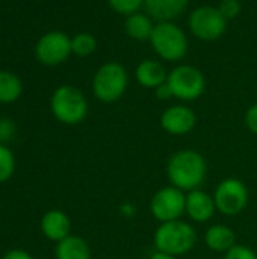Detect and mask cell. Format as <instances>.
<instances>
[{
    "mask_svg": "<svg viewBox=\"0 0 257 259\" xmlns=\"http://www.w3.org/2000/svg\"><path fill=\"white\" fill-rule=\"evenodd\" d=\"M208 175L204 156L192 149H183L173 153L167 162V178L170 184L185 193L198 190Z\"/></svg>",
    "mask_w": 257,
    "mask_h": 259,
    "instance_id": "obj_1",
    "label": "cell"
},
{
    "mask_svg": "<svg viewBox=\"0 0 257 259\" xmlns=\"http://www.w3.org/2000/svg\"><path fill=\"white\" fill-rule=\"evenodd\" d=\"M195 244H197V232L191 223H186L183 220L161 223L153 235L155 250L177 258L189 253L195 247Z\"/></svg>",
    "mask_w": 257,
    "mask_h": 259,
    "instance_id": "obj_2",
    "label": "cell"
},
{
    "mask_svg": "<svg viewBox=\"0 0 257 259\" xmlns=\"http://www.w3.org/2000/svg\"><path fill=\"white\" fill-rule=\"evenodd\" d=\"M148 42L158 58L167 62H179L186 56L189 47L185 30L174 21L156 23Z\"/></svg>",
    "mask_w": 257,
    "mask_h": 259,
    "instance_id": "obj_3",
    "label": "cell"
},
{
    "mask_svg": "<svg viewBox=\"0 0 257 259\" xmlns=\"http://www.w3.org/2000/svg\"><path fill=\"white\" fill-rule=\"evenodd\" d=\"M92 94L101 103H115L127 91L129 74L124 65L111 61L97 68L92 77Z\"/></svg>",
    "mask_w": 257,
    "mask_h": 259,
    "instance_id": "obj_4",
    "label": "cell"
},
{
    "mask_svg": "<svg viewBox=\"0 0 257 259\" xmlns=\"http://www.w3.org/2000/svg\"><path fill=\"white\" fill-rule=\"evenodd\" d=\"M50 109L59 123L74 126L85 120L88 114V100L79 88L61 85L52 94Z\"/></svg>",
    "mask_w": 257,
    "mask_h": 259,
    "instance_id": "obj_5",
    "label": "cell"
},
{
    "mask_svg": "<svg viewBox=\"0 0 257 259\" xmlns=\"http://www.w3.org/2000/svg\"><path fill=\"white\" fill-rule=\"evenodd\" d=\"M167 83L170 85L174 99L182 102L197 100L206 90V77L203 71L189 64H180L168 71Z\"/></svg>",
    "mask_w": 257,
    "mask_h": 259,
    "instance_id": "obj_6",
    "label": "cell"
},
{
    "mask_svg": "<svg viewBox=\"0 0 257 259\" xmlns=\"http://www.w3.org/2000/svg\"><path fill=\"white\" fill-rule=\"evenodd\" d=\"M229 21L221 15L217 6L201 5L188 15V27L191 35L200 41H217L227 30Z\"/></svg>",
    "mask_w": 257,
    "mask_h": 259,
    "instance_id": "obj_7",
    "label": "cell"
},
{
    "mask_svg": "<svg viewBox=\"0 0 257 259\" xmlns=\"http://www.w3.org/2000/svg\"><path fill=\"white\" fill-rule=\"evenodd\" d=\"M212 196L217 205V211L226 217H235L244 212L250 199L247 185L238 178L223 179L217 185Z\"/></svg>",
    "mask_w": 257,
    "mask_h": 259,
    "instance_id": "obj_8",
    "label": "cell"
},
{
    "mask_svg": "<svg viewBox=\"0 0 257 259\" xmlns=\"http://www.w3.org/2000/svg\"><path fill=\"white\" fill-rule=\"evenodd\" d=\"M186 193L170 185L158 190L150 200V212L159 223L180 220L185 214Z\"/></svg>",
    "mask_w": 257,
    "mask_h": 259,
    "instance_id": "obj_9",
    "label": "cell"
},
{
    "mask_svg": "<svg viewBox=\"0 0 257 259\" xmlns=\"http://www.w3.org/2000/svg\"><path fill=\"white\" fill-rule=\"evenodd\" d=\"M70 55L71 38L61 30H52L44 33L35 46L36 59L47 67H55L65 62Z\"/></svg>",
    "mask_w": 257,
    "mask_h": 259,
    "instance_id": "obj_10",
    "label": "cell"
},
{
    "mask_svg": "<svg viewBox=\"0 0 257 259\" xmlns=\"http://www.w3.org/2000/svg\"><path fill=\"white\" fill-rule=\"evenodd\" d=\"M161 127L170 135H186L197 124V115L186 105H173L167 108L159 118Z\"/></svg>",
    "mask_w": 257,
    "mask_h": 259,
    "instance_id": "obj_11",
    "label": "cell"
},
{
    "mask_svg": "<svg viewBox=\"0 0 257 259\" xmlns=\"http://www.w3.org/2000/svg\"><path fill=\"white\" fill-rule=\"evenodd\" d=\"M217 212L214 196L203 191L201 188L186 193L185 214L195 223H208Z\"/></svg>",
    "mask_w": 257,
    "mask_h": 259,
    "instance_id": "obj_12",
    "label": "cell"
},
{
    "mask_svg": "<svg viewBox=\"0 0 257 259\" xmlns=\"http://www.w3.org/2000/svg\"><path fill=\"white\" fill-rule=\"evenodd\" d=\"M41 232L50 241L59 243L71 235L70 217L61 209H50L41 219Z\"/></svg>",
    "mask_w": 257,
    "mask_h": 259,
    "instance_id": "obj_13",
    "label": "cell"
},
{
    "mask_svg": "<svg viewBox=\"0 0 257 259\" xmlns=\"http://www.w3.org/2000/svg\"><path fill=\"white\" fill-rule=\"evenodd\" d=\"M189 6V0H144L145 12L156 21H174Z\"/></svg>",
    "mask_w": 257,
    "mask_h": 259,
    "instance_id": "obj_14",
    "label": "cell"
},
{
    "mask_svg": "<svg viewBox=\"0 0 257 259\" xmlns=\"http://www.w3.org/2000/svg\"><path fill=\"white\" fill-rule=\"evenodd\" d=\"M136 82L147 90H156L167 82L168 71L158 59H142L135 68Z\"/></svg>",
    "mask_w": 257,
    "mask_h": 259,
    "instance_id": "obj_15",
    "label": "cell"
},
{
    "mask_svg": "<svg viewBox=\"0 0 257 259\" xmlns=\"http://www.w3.org/2000/svg\"><path fill=\"white\" fill-rule=\"evenodd\" d=\"M156 21L147 12H135L126 17L124 20V32L133 41H150Z\"/></svg>",
    "mask_w": 257,
    "mask_h": 259,
    "instance_id": "obj_16",
    "label": "cell"
},
{
    "mask_svg": "<svg viewBox=\"0 0 257 259\" xmlns=\"http://www.w3.org/2000/svg\"><path fill=\"white\" fill-rule=\"evenodd\" d=\"M204 243L209 250L215 253H227L236 246V234L226 225H214L204 234Z\"/></svg>",
    "mask_w": 257,
    "mask_h": 259,
    "instance_id": "obj_17",
    "label": "cell"
},
{
    "mask_svg": "<svg viewBox=\"0 0 257 259\" xmlns=\"http://www.w3.org/2000/svg\"><path fill=\"white\" fill-rule=\"evenodd\" d=\"M55 256L56 259H91V249L83 238L68 235L62 241L56 243Z\"/></svg>",
    "mask_w": 257,
    "mask_h": 259,
    "instance_id": "obj_18",
    "label": "cell"
},
{
    "mask_svg": "<svg viewBox=\"0 0 257 259\" xmlns=\"http://www.w3.org/2000/svg\"><path fill=\"white\" fill-rule=\"evenodd\" d=\"M23 93L21 79L8 70H0V103H14Z\"/></svg>",
    "mask_w": 257,
    "mask_h": 259,
    "instance_id": "obj_19",
    "label": "cell"
},
{
    "mask_svg": "<svg viewBox=\"0 0 257 259\" xmlns=\"http://www.w3.org/2000/svg\"><path fill=\"white\" fill-rule=\"evenodd\" d=\"M97 38L89 32H79L71 38V53L80 58L91 56L97 50Z\"/></svg>",
    "mask_w": 257,
    "mask_h": 259,
    "instance_id": "obj_20",
    "label": "cell"
},
{
    "mask_svg": "<svg viewBox=\"0 0 257 259\" xmlns=\"http://www.w3.org/2000/svg\"><path fill=\"white\" fill-rule=\"evenodd\" d=\"M15 170V158L14 153L8 149V146L0 144V184L11 179Z\"/></svg>",
    "mask_w": 257,
    "mask_h": 259,
    "instance_id": "obj_21",
    "label": "cell"
},
{
    "mask_svg": "<svg viewBox=\"0 0 257 259\" xmlns=\"http://www.w3.org/2000/svg\"><path fill=\"white\" fill-rule=\"evenodd\" d=\"M108 5L117 14L127 17L141 11V8H144V0H108Z\"/></svg>",
    "mask_w": 257,
    "mask_h": 259,
    "instance_id": "obj_22",
    "label": "cell"
},
{
    "mask_svg": "<svg viewBox=\"0 0 257 259\" xmlns=\"http://www.w3.org/2000/svg\"><path fill=\"white\" fill-rule=\"evenodd\" d=\"M217 8H218V11L221 12V15L227 21L235 20L242 12V3H241V0H221Z\"/></svg>",
    "mask_w": 257,
    "mask_h": 259,
    "instance_id": "obj_23",
    "label": "cell"
},
{
    "mask_svg": "<svg viewBox=\"0 0 257 259\" xmlns=\"http://www.w3.org/2000/svg\"><path fill=\"white\" fill-rule=\"evenodd\" d=\"M223 259H257V253L248 246L236 244L227 253H224Z\"/></svg>",
    "mask_w": 257,
    "mask_h": 259,
    "instance_id": "obj_24",
    "label": "cell"
},
{
    "mask_svg": "<svg viewBox=\"0 0 257 259\" xmlns=\"http://www.w3.org/2000/svg\"><path fill=\"white\" fill-rule=\"evenodd\" d=\"M15 123L11 118H0V144L11 141L15 135Z\"/></svg>",
    "mask_w": 257,
    "mask_h": 259,
    "instance_id": "obj_25",
    "label": "cell"
},
{
    "mask_svg": "<svg viewBox=\"0 0 257 259\" xmlns=\"http://www.w3.org/2000/svg\"><path fill=\"white\" fill-rule=\"evenodd\" d=\"M244 121H245L247 129H248L251 134L257 135V103L251 105V106L247 109L245 117H244Z\"/></svg>",
    "mask_w": 257,
    "mask_h": 259,
    "instance_id": "obj_26",
    "label": "cell"
},
{
    "mask_svg": "<svg viewBox=\"0 0 257 259\" xmlns=\"http://www.w3.org/2000/svg\"><path fill=\"white\" fill-rule=\"evenodd\" d=\"M155 91V96H156V99L158 100H162V102H167V100H170V99H173L174 96H173V91H171V88H170V85L165 82V83H162V85H159L156 90H153Z\"/></svg>",
    "mask_w": 257,
    "mask_h": 259,
    "instance_id": "obj_27",
    "label": "cell"
},
{
    "mask_svg": "<svg viewBox=\"0 0 257 259\" xmlns=\"http://www.w3.org/2000/svg\"><path fill=\"white\" fill-rule=\"evenodd\" d=\"M2 259H33L30 253H27L26 250L21 249H12L8 253H5V256Z\"/></svg>",
    "mask_w": 257,
    "mask_h": 259,
    "instance_id": "obj_28",
    "label": "cell"
},
{
    "mask_svg": "<svg viewBox=\"0 0 257 259\" xmlns=\"http://www.w3.org/2000/svg\"><path fill=\"white\" fill-rule=\"evenodd\" d=\"M148 259H177V256H173V255H168V253H164V252H158L155 250L151 253V256Z\"/></svg>",
    "mask_w": 257,
    "mask_h": 259,
    "instance_id": "obj_29",
    "label": "cell"
},
{
    "mask_svg": "<svg viewBox=\"0 0 257 259\" xmlns=\"http://www.w3.org/2000/svg\"><path fill=\"white\" fill-rule=\"evenodd\" d=\"M256 96H257V87H256Z\"/></svg>",
    "mask_w": 257,
    "mask_h": 259,
    "instance_id": "obj_30",
    "label": "cell"
}]
</instances>
